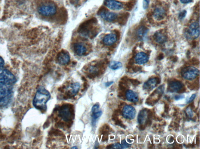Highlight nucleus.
<instances>
[{
	"mask_svg": "<svg viewBox=\"0 0 200 149\" xmlns=\"http://www.w3.org/2000/svg\"><path fill=\"white\" fill-rule=\"evenodd\" d=\"M181 74L183 77L188 80H193L199 74L198 69L193 66H188L182 70Z\"/></svg>",
	"mask_w": 200,
	"mask_h": 149,
	"instance_id": "obj_3",
	"label": "nucleus"
},
{
	"mask_svg": "<svg viewBox=\"0 0 200 149\" xmlns=\"http://www.w3.org/2000/svg\"><path fill=\"white\" fill-rule=\"evenodd\" d=\"M122 115L127 119L132 120L135 118L136 111L135 108L132 106L125 105L123 108Z\"/></svg>",
	"mask_w": 200,
	"mask_h": 149,
	"instance_id": "obj_7",
	"label": "nucleus"
},
{
	"mask_svg": "<svg viewBox=\"0 0 200 149\" xmlns=\"http://www.w3.org/2000/svg\"><path fill=\"white\" fill-rule=\"evenodd\" d=\"M71 148L72 149H78V147H77L76 146H74V147H72Z\"/></svg>",
	"mask_w": 200,
	"mask_h": 149,
	"instance_id": "obj_38",
	"label": "nucleus"
},
{
	"mask_svg": "<svg viewBox=\"0 0 200 149\" xmlns=\"http://www.w3.org/2000/svg\"><path fill=\"white\" fill-rule=\"evenodd\" d=\"M184 98H185V96L183 95H176L175 97V99L176 100H180V99H184Z\"/></svg>",
	"mask_w": 200,
	"mask_h": 149,
	"instance_id": "obj_32",
	"label": "nucleus"
},
{
	"mask_svg": "<svg viewBox=\"0 0 200 149\" xmlns=\"http://www.w3.org/2000/svg\"><path fill=\"white\" fill-rule=\"evenodd\" d=\"M38 12L41 15L46 16H51L57 12V9L53 3H48L42 5L39 7Z\"/></svg>",
	"mask_w": 200,
	"mask_h": 149,
	"instance_id": "obj_5",
	"label": "nucleus"
},
{
	"mask_svg": "<svg viewBox=\"0 0 200 149\" xmlns=\"http://www.w3.org/2000/svg\"><path fill=\"white\" fill-rule=\"evenodd\" d=\"M154 38L155 41L159 44H163L167 40V36L163 31H158L154 35Z\"/></svg>",
	"mask_w": 200,
	"mask_h": 149,
	"instance_id": "obj_18",
	"label": "nucleus"
},
{
	"mask_svg": "<svg viewBox=\"0 0 200 149\" xmlns=\"http://www.w3.org/2000/svg\"><path fill=\"white\" fill-rule=\"evenodd\" d=\"M196 96V95L195 94H193V95H192V96H191V97L188 99L187 101V103H191L194 100V99H195Z\"/></svg>",
	"mask_w": 200,
	"mask_h": 149,
	"instance_id": "obj_30",
	"label": "nucleus"
},
{
	"mask_svg": "<svg viewBox=\"0 0 200 149\" xmlns=\"http://www.w3.org/2000/svg\"><path fill=\"white\" fill-rule=\"evenodd\" d=\"M104 4L106 7L113 10H119L123 7L121 2L116 0H104Z\"/></svg>",
	"mask_w": 200,
	"mask_h": 149,
	"instance_id": "obj_8",
	"label": "nucleus"
},
{
	"mask_svg": "<svg viewBox=\"0 0 200 149\" xmlns=\"http://www.w3.org/2000/svg\"><path fill=\"white\" fill-rule=\"evenodd\" d=\"M102 113H103L102 111L101 110H100L98 111V112H95V113H92V114H91L93 125L94 123H95V121L102 115Z\"/></svg>",
	"mask_w": 200,
	"mask_h": 149,
	"instance_id": "obj_25",
	"label": "nucleus"
},
{
	"mask_svg": "<svg viewBox=\"0 0 200 149\" xmlns=\"http://www.w3.org/2000/svg\"><path fill=\"white\" fill-rule=\"evenodd\" d=\"M117 37L115 34H110L104 36L103 42L105 45L110 46L117 41Z\"/></svg>",
	"mask_w": 200,
	"mask_h": 149,
	"instance_id": "obj_14",
	"label": "nucleus"
},
{
	"mask_svg": "<svg viewBox=\"0 0 200 149\" xmlns=\"http://www.w3.org/2000/svg\"><path fill=\"white\" fill-rule=\"evenodd\" d=\"M16 78L10 71L5 67V61L0 57V85L12 86L16 82Z\"/></svg>",
	"mask_w": 200,
	"mask_h": 149,
	"instance_id": "obj_2",
	"label": "nucleus"
},
{
	"mask_svg": "<svg viewBox=\"0 0 200 149\" xmlns=\"http://www.w3.org/2000/svg\"><path fill=\"white\" fill-rule=\"evenodd\" d=\"M122 144L123 145L125 148H128L130 147V146H131V145L128 143L125 140H123L122 142Z\"/></svg>",
	"mask_w": 200,
	"mask_h": 149,
	"instance_id": "obj_29",
	"label": "nucleus"
},
{
	"mask_svg": "<svg viewBox=\"0 0 200 149\" xmlns=\"http://www.w3.org/2000/svg\"><path fill=\"white\" fill-rule=\"evenodd\" d=\"M113 81L107 82L106 83H105V85L106 86V87H109V86H110L111 85L113 84Z\"/></svg>",
	"mask_w": 200,
	"mask_h": 149,
	"instance_id": "obj_34",
	"label": "nucleus"
},
{
	"mask_svg": "<svg viewBox=\"0 0 200 149\" xmlns=\"http://www.w3.org/2000/svg\"><path fill=\"white\" fill-rule=\"evenodd\" d=\"M143 2L149 4V0H144Z\"/></svg>",
	"mask_w": 200,
	"mask_h": 149,
	"instance_id": "obj_37",
	"label": "nucleus"
},
{
	"mask_svg": "<svg viewBox=\"0 0 200 149\" xmlns=\"http://www.w3.org/2000/svg\"><path fill=\"white\" fill-rule=\"evenodd\" d=\"M193 0H180L181 3L183 4L189 3V2H192Z\"/></svg>",
	"mask_w": 200,
	"mask_h": 149,
	"instance_id": "obj_33",
	"label": "nucleus"
},
{
	"mask_svg": "<svg viewBox=\"0 0 200 149\" xmlns=\"http://www.w3.org/2000/svg\"><path fill=\"white\" fill-rule=\"evenodd\" d=\"M73 49L76 54L79 56L84 55L87 51L85 46L81 43H75L73 46Z\"/></svg>",
	"mask_w": 200,
	"mask_h": 149,
	"instance_id": "obj_13",
	"label": "nucleus"
},
{
	"mask_svg": "<svg viewBox=\"0 0 200 149\" xmlns=\"http://www.w3.org/2000/svg\"><path fill=\"white\" fill-rule=\"evenodd\" d=\"M153 16L157 20L160 21L165 18V11L161 7H157L154 10L153 13Z\"/></svg>",
	"mask_w": 200,
	"mask_h": 149,
	"instance_id": "obj_16",
	"label": "nucleus"
},
{
	"mask_svg": "<svg viewBox=\"0 0 200 149\" xmlns=\"http://www.w3.org/2000/svg\"><path fill=\"white\" fill-rule=\"evenodd\" d=\"M158 83L157 78H150L147 81H146L143 85V88L145 90H151L153 89L157 86Z\"/></svg>",
	"mask_w": 200,
	"mask_h": 149,
	"instance_id": "obj_15",
	"label": "nucleus"
},
{
	"mask_svg": "<svg viewBox=\"0 0 200 149\" xmlns=\"http://www.w3.org/2000/svg\"><path fill=\"white\" fill-rule=\"evenodd\" d=\"M98 13L100 17L107 22H113L117 19L118 17L115 13L111 12L104 8L99 10Z\"/></svg>",
	"mask_w": 200,
	"mask_h": 149,
	"instance_id": "obj_6",
	"label": "nucleus"
},
{
	"mask_svg": "<svg viewBox=\"0 0 200 149\" xmlns=\"http://www.w3.org/2000/svg\"><path fill=\"white\" fill-rule=\"evenodd\" d=\"M122 65L121 63L117 61H112L109 65V67L113 70H116L121 69L122 67Z\"/></svg>",
	"mask_w": 200,
	"mask_h": 149,
	"instance_id": "obj_23",
	"label": "nucleus"
},
{
	"mask_svg": "<svg viewBox=\"0 0 200 149\" xmlns=\"http://www.w3.org/2000/svg\"><path fill=\"white\" fill-rule=\"evenodd\" d=\"M58 63L61 65H67L70 62V57L69 53L65 51H62L59 53L57 57Z\"/></svg>",
	"mask_w": 200,
	"mask_h": 149,
	"instance_id": "obj_9",
	"label": "nucleus"
},
{
	"mask_svg": "<svg viewBox=\"0 0 200 149\" xmlns=\"http://www.w3.org/2000/svg\"><path fill=\"white\" fill-rule=\"evenodd\" d=\"M163 57H164V56H163V54L160 53V54L159 55V56H158V59L159 60L162 59Z\"/></svg>",
	"mask_w": 200,
	"mask_h": 149,
	"instance_id": "obj_35",
	"label": "nucleus"
},
{
	"mask_svg": "<svg viewBox=\"0 0 200 149\" xmlns=\"http://www.w3.org/2000/svg\"><path fill=\"white\" fill-rule=\"evenodd\" d=\"M71 107L69 104H64L59 110V115L63 121H69L73 119V115Z\"/></svg>",
	"mask_w": 200,
	"mask_h": 149,
	"instance_id": "obj_4",
	"label": "nucleus"
},
{
	"mask_svg": "<svg viewBox=\"0 0 200 149\" xmlns=\"http://www.w3.org/2000/svg\"><path fill=\"white\" fill-rule=\"evenodd\" d=\"M136 0H130L129 2H127L125 5V9L127 11H131L132 10L135 5Z\"/></svg>",
	"mask_w": 200,
	"mask_h": 149,
	"instance_id": "obj_24",
	"label": "nucleus"
},
{
	"mask_svg": "<svg viewBox=\"0 0 200 149\" xmlns=\"http://www.w3.org/2000/svg\"><path fill=\"white\" fill-rule=\"evenodd\" d=\"M126 97L128 101L132 103L137 102L139 98L138 94L132 90H128L127 91Z\"/></svg>",
	"mask_w": 200,
	"mask_h": 149,
	"instance_id": "obj_19",
	"label": "nucleus"
},
{
	"mask_svg": "<svg viewBox=\"0 0 200 149\" xmlns=\"http://www.w3.org/2000/svg\"><path fill=\"white\" fill-rule=\"evenodd\" d=\"M148 30L144 26H141L137 30V38L139 39H142L147 34Z\"/></svg>",
	"mask_w": 200,
	"mask_h": 149,
	"instance_id": "obj_20",
	"label": "nucleus"
},
{
	"mask_svg": "<svg viewBox=\"0 0 200 149\" xmlns=\"http://www.w3.org/2000/svg\"><path fill=\"white\" fill-rule=\"evenodd\" d=\"M129 15L130 14L129 13L127 12L124 13L122 14L118 19V22L119 24L121 25H125L127 22Z\"/></svg>",
	"mask_w": 200,
	"mask_h": 149,
	"instance_id": "obj_21",
	"label": "nucleus"
},
{
	"mask_svg": "<svg viewBox=\"0 0 200 149\" xmlns=\"http://www.w3.org/2000/svg\"><path fill=\"white\" fill-rule=\"evenodd\" d=\"M50 92L44 87L41 86L38 89L33 100V105L36 109L45 111L47 109V103L50 99Z\"/></svg>",
	"mask_w": 200,
	"mask_h": 149,
	"instance_id": "obj_1",
	"label": "nucleus"
},
{
	"mask_svg": "<svg viewBox=\"0 0 200 149\" xmlns=\"http://www.w3.org/2000/svg\"><path fill=\"white\" fill-rule=\"evenodd\" d=\"M188 34L193 39H196L199 36V25L197 22L192 23L188 30Z\"/></svg>",
	"mask_w": 200,
	"mask_h": 149,
	"instance_id": "obj_10",
	"label": "nucleus"
},
{
	"mask_svg": "<svg viewBox=\"0 0 200 149\" xmlns=\"http://www.w3.org/2000/svg\"><path fill=\"white\" fill-rule=\"evenodd\" d=\"M111 148L115 149H125L122 144H119L118 143H115L112 145Z\"/></svg>",
	"mask_w": 200,
	"mask_h": 149,
	"instance_id": "obj_26",
	"label": "nucleus"
},
{
	"mask_svg": "<svg viewBox=\"0 0 200 149\" xmlns=\"http://www.w3.org/2000/svg\"><path fill=\"white\" fill-rule=\"evenodd\" d=\"M70 87L72 89L71 91L72 95L75 96L80 88V84L78 82H76V83L72 84Z\"/></svg>",
	"mask_w": 200,
	"mask_h": 149,
	"instance_id": "obj_22",
	"label": "nucleus"
},
{
	"mask_svg": "<svg viewBox=\"0 0 200 149\" xmlns=\"http://www.w3.org/2000/svg\"><path fill=\"white\" fill-rule=\"evenodd\" d=\"M182 87V84L181 82L175 81L170 82L168 86V90L170 92H177L181 89Z\"/></svg>",
	"mask_w": 200,
	"mask_h": 149,
	"instance_id": "obj_12",
	"label": "nucleus"
},
{
	"mask_svg": "<svg viewBox=\"0 0 200 149\" xmlns=\"http://www.w3.org/2000/svg\"><path fill=\"white\" fill-rule=\"evenodd\" d=\"M196 42L195 41V40H193V41L192 42V45L193 48H195L196 46Z\"/></svg>",
	"mask_w": 200,
	"mask_h": 149,
	"instance_id": "obj_36",
	"label": "nucleus"
},
{
	"mask_svg": "<svg viewBox=\"0 0 200 149\" xmlns=\"http://www.w3.org/2000/svg\"><path fill=\"white\" fill-rule=\"evenodd\" d=\"M187 12L186 10H183L179 14V18L180 19H182L183 18L185 17L186 16V15Z\"/></svg>",
	"mask_w": 200,
	"mask_h": 149,
	"instance_id": "obj_28",
	"label": "nucleus"
},
{
	"mask_svg": "<svg viewBox=\"0 0 200 149\" xmlns=\"http://www.w3.org/2000/svg\"><path fill=\"white\" fill-rule=\"evenodd\" d=\"M186 112L187 113L188 115H189V117H193V112L192 111V110L190 108H187V109L186 110Z\"/></svg>",
	"mask_w": 200,
	"mask_h": 149,
	"instance_id": "obj_31",
	"label": "nucleus"
},
{
	"mask_svg": "<svg viewBox=\"0 0 200 149\" xmlns=\"http://www.w3.org/2000/svg\"><path fill=\"white\" fill-rule=\"evenodd\" d=\"M134 60L136 63L138 65H143L147 63L149 60V57L146 53L140 52L136 55Z\"/></svg>",
	"mask_w": 200,
	"mask_h": 149,
	"instance_id": "obj_11",
	"label": "nucleus"
},
{
	"mask_svg": "<svg viewBox=\"0 0 200 149\" xmlns=\"http://www.w3.org/2000/svg\"><path fill=\"white\" fill-rule=\"evenodd\" d=\"M99 108H100V106H99L98 103H97V104H95V105L93 106L92 109H91V113H95V112H98V111L100 110Z\"/></svg>",
	"mask_w": 200,
	"mask_h": 149,
	"instance_id": "obj_27",
	"label": "nucleus"
},
{
	"mask_svg": "<svg viewBox=\"0 0 200 149\" xmlns=\"http://www.w3.org/2000/svg\"><path fill=\"white\" fill-rule=\"evenodd\" d=\"M148 118V114L146 110H142L138 114V123L141 125L144 124L147 122Z\"/></svg>",
	"mask_w": 200,
	"mask_h": 149,
	"instance_id": "obj_17",
	"label": "nucleus"
}]
</instances>
